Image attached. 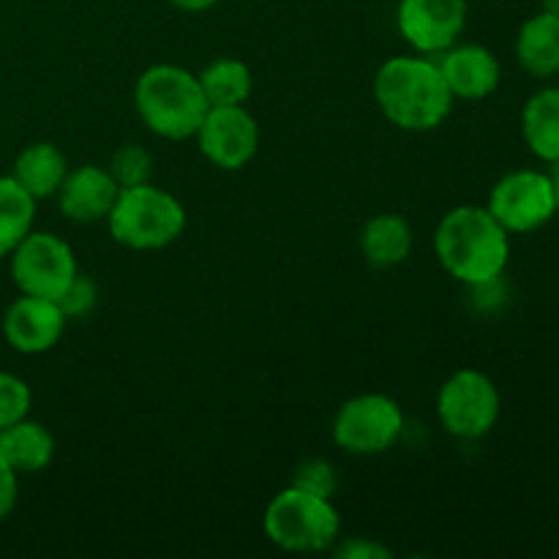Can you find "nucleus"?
Wrapping results in <instances>:
<instances>
[{"label": "nucleus", "mask_w": 559, "mask_h": 559, "mask_svg": "<svg viewBox=\"0 0 559 559\" xmlns=\"http://www.w3.org/2000/svg\"><path fill=\"white\" fill-rule=\"evenodd\" d=\"M109 175L120 189L147 183L153 175V156L142 145H120L109 158Z\"/></svg>", "instance_id": "nucleus-22"}, {"label": "nucleus", "mask_w": 559, "mask_h": 559, "mask_svg": "<svg viewBox=\"0 0 559 559\" xmlns=\"http://www.w3.org/2000/svg\"><path fill=\"white\" fill-rule=\"evenodd\" d=\"M120 194V186L109 175L107 167L98 164H82L69 169L66 180L58 189V207L69 222L74 224H96L107 222L115 200Z\"/></svg>", "instance_id": "nucleus-14"}, {"label": "nucleus", "mask_w": 559, "mask_h": 559, "mask_svg": "<svg viewBox=\"0 0 559 559\" xmlns=\"http://www.w3.org/2000/svg\"><path fill=\"white\" fill-rule=\"evenodd\" d=\"M522 136L540 162H559V87H540L522 109Z\"/></svg>", "instance_id": "nucleus-19"}, {"label": "nucleus", "mask_w": 559, "mask_h": 559, "mask_svg": "<svg viewBox=\"0 0 559 559\" xmlns=\"http://www.w3.org/2000/svg\"><path fill=\"white\" fill-rule=\"evenodd\" d=\"M202 156L224 173L243 169L260 151V123L240 107H211L194 134Z\"/></svg>", "instance_id": "nucleus-10"}, {"label": "nucleus", "mask_w": 559, "mask_h": 559, "mask_svg": "<svg viewBox=\"0 0 559 559\" xmlns=\"http://www.w3.org/2000/svg\"><path fill=\"white\" fill-rule=\"evenodd\" d=\"M66 320L58 300L36 298V295H22L5 309L3 317V336L16 353L22 355H41L58 347L63 338Z\"/></svg>", "instance_id": "nucleus-12"}, {"label": "nucleus", "mask_w": 559, "mask_h": 559, "mask_svg": "<svg viewBox=\"0 0 559 559\" xmlns=\"http://www.w3.org/2000/svg\"><path fill=\"white\" fill-rule=\"evenodd\" d=\"M200 85L211 107H240L251 98L254 76L238 58H218L200 71Z\"/></svg>", "instance_id": "nucleus-20"}, {"label": "nucleus", "mask_w": 559, "mask_h": 559, "mask_svg": "<svg viewBox=\"0 0 559 559\" xmlns=\"http://www.w3.org/2000/svg\"><path fill=\"white\" fill-rule=\"evenodd\" d=\"M540 3H544V11H549V14L559 16V0H540Z\"/></svg>", "instance_id": "nucleus-30"}, {"label": "nucleus", "mask_w": 559, "mask_h": 559, "mask_svg": "<svg viewBox=\"0 0 559 559\" xmlns=\"http://www.w3.org/2000/svg\"><path fill=\"white\" fill-rule=\"evenodd\" d=\"M404 435V413L385 393L347 399L333 418V442L349 456H382Z\"/></svg>", "instance_id": "nucleus-6"}, {"label": "nucleus", "mask_w": 559, "mask_h": 559, "mask_svg": "<svg viewBox=\"0 0 559 559\" xmlns=\"http://www.w3.org/2000/svg\"><path fill=\"white\" fill-rule=\"evenodd\" d=\"M549 178H551V186H555V197H557V205H559V162L557 164H549Z\"/></svg>", "instance_id": "nucleus-29"}, {"label": "nucleus", "mask_w": 559, "mask_h": 559, "mask_svg": "<svg viewBox=\"0 0 559 559\" xmlns=\"http://www.w3.org/2000/svg\"><path fill=\"white\" fill-rule=\"evenodd\" d=\"M374 102L388 123L402 131H431L453 109L442 71L429 55H396L374 74Z\"/></svg>", "instance_id": "nucleus-1"}, {"label": "nucleus", "mask_w": 559, "mask_h": 559, "mask_svg": "<svg viewBox=\"0 0 559 559\" xmlns=\"http://www.w3.org/2000/svg\"><path fill=\"white\" fill-rule=\"evenodd\" d=\"M262 527L273 546L293 555H320L342 538V516L333 500L298 486H287L267 502Z\"/></svg>", "instance_id": "nucleus-5"}, {"label": "nucleus", "mask_w": 559, "mask_h": 559, "mask_svg": "<svg viewBox=\"0 0 559 559\" xmlns=\"http://www.w3.org/2000/svg\"><path fill=\"white\" fill-rule=\"evenodd\" d=\"M169 3H173L175 9H180V11H191V14H197V11H207V9H213V5H216L218 0H169Z\"/></svg>", "instance_id": "nucleus-28"}, {"label": "nucleus", "mask_w": 559, "mask_h": 559, "mask_svg": "<svg viewBox=\"0 0 559 559\" xmlns=\"http://www.w3.org/2000/svg\"><path fill=\"white\" fill-rule=\"evenodd\" d=\"M0 456L16 473H41L55 459V437L38 420H16L0 429Z\"/></svg>", "instance_id": "nucleus-17"}, {"label": "nucleus", "mask_w": 559, "mask_h": 559, "mask_svg": "<svg viewBox=\"0 0 559 559\" xmlns=\"http://www.w3.org/2000/svg\"><path fill=\"white\" fill-rule=\"evenodd\" d=\"M186 222L183 202L151 180L120 189L107 216L109 235L131 251H156L175 243L183 235Z\"/></svg>", "instance_id": "nucleus-4"}, {"label": "nucleus", "mask_w": 559, "mask_h": 559, "mask_svg": "<svg viewBox=\"0 0 559 559\" xmlns=\"http://www.w3.org/2000/svg\"><path fill=\"white\" fill-rule=\"evenodd\" d=\"M33 407V393L22 377L0 371V429L27 418Z\"/></svg>", "instance_id": "nucleus-23"}, {"label": "nucleus", "mask_w": 559, "mask_h": 559, "mask_svg": "<svg viewBox=\"0 0 559 559\" xmlns=\"http://www.w3.org/2000/svg\"><path fill=\"white\" fill-rule=\"evenodd\" d=\"M333 551H336V557H344V559H391L393 557V551L388 549L385 544H380V540H366V538H347V540L338 538V544L333 546Z\"/></svg>", "instance_id": "nucleus-26"}, {"label": "nucleus", "mask_w": 559, "mask_h": 559, "mask_svg": "<svg viewBox=\"0 0 559 559\" xmlns=\"http://www.w3.org/2000/svg\"><path fill=\"white\" fill-rule=\"evenodd\" d=\"M360 251L374 267H396L413 251V227L399 213H377L360 229Z\"/></svg>", "instance_id": "nucleus-18"}, {"label": "nucleus", "mask_w": 559, "mask_h": 559, "mask_svg": "<svg viewBox=\"0 0 559 559\" xmlns=\"http://www.w3.org/2000/svg\"><path fill=\"white\" fill-rule=\"evenodd\" d=\"M435 251L448 276L475 287L506 273L511 233L486 211V205H459L437 224Z\"/></svg>", "instance_id": "nucleus-2"}, {"label": "nucleus", "mask_w": 559, "mask_h": 559, "mask_svg": "<svg viewBox=\"0 0 559 559\" xmlns=\"http://www.w3.org/2000/svg\"><path fill=\"white\" fill-rule=\"evenodd\" d=\"M396 25L415 52L437 58L467 27V0H402Z\"/></svg>", "instance_id": "nucleus-11"}, {"label": "nucleus", "mask_w": 559, "mask_h": 559, "mask_svg": "<svg viewBox=\"0 0 559 559\" xmlns=\"http://www.w3.org/2000/svg\"><path fill=\"white\" fill-rule=\"evenodd\" d=\"M289 486H298V489L309 491V495L333 500V495L338 489L336 467L331 462H325V459H306V462H300L295 467L293 484Z\"/></svg>", "instance_id": "nucleus-24"}, {"label": "nucleus", "mask_w": 559, "mask_h": 559, "mask_svg": "<svg viewBox=\"0 0 559 559\" xmlns=\"http://www.w3.org/2000/svg\"><path fill=\"white\" fill-rule=\"evenodd\" d=\"M448 91L462 102H480L500 87L502 66L497 55L484 44H453L437 55Z\"/></svg>", "instance_id": "nucleus-13"}, {"label": "nucleus", "mask_w": 559, "mask_h": 559, "mask_svg": "<svg viewBox=\"0 0 559 559\" xmlns=\"http://www.w3.org/2000/svg\"><path fill=\"white\" fill-rule=\"evenodd\" d=\"M486 211L511 235H527L546 227L557 216L559 205L549 173L513 169L491 186Z\"/></svg>", "instance_id": "nucleus-9"}, {"label": "nucleus", "mask_w": 559, "mask_h": 559, "mask_svg": "<svg viewBox=\"0 0 559 559\" xmlns=\"http://www.w3.org/2000/svg\"><path fill=\"white\" fill-rule=\"evenodd\" d=\"M502 396L489 374L462 369L442 382L437 393V418L442 429L456 440H480L497 426Z\"/></svg>", "instance_id": "nucleus-7"}, {"label": "nucleus", "mask_w": 559, "mask_h": 559, "mask_svg": "<svg viewBox=\"0 0 559 559\" xmlns=\"http://www.w3.org/2000/svg\"><path fill=\"white\" fill-rule=\"evenodd\" d=\"M11 278L22 295L58 300L80 273L74 249L55 233H31L11 251Z\"/></svg>", "instance_id": "nucleus-8"}, {"label": "nucleus", "mask_w": 559, "mask_h": 559, "mask_svg": "<svg viewBox=\"0 0 559 559\" xmlns=\"http://www.w3.org/2000/svg\"><path fill=\"white\" fill-rule=\"evenodd\" d=\"M69 175V162L63 151L52 142H33L16 156L11 178L33 197V200H49L58 194L60 183Z\"/></svg>", "instance_id": "nucleus-15"}, {"label": "nucleus", "mask_w": 559, "mask_h": 559, "mask_svg": "<svg viewBox=\"0 0 559 559\" xmlns=\"http://www.w3.org/2000/svg\"><path fill=\"white\" fill-rule=\"evenodd\" d=\"M36 200L11 175H0V257H9L33 229Z\"/></svg>", "instance_id": "nucleus-21"}, {"label": "nucleus", "mask_w": 559, "mask_h": 559, "mask_svg": "<svg viewBox=\"0 0 559 559\" xmlns=\"http://www.w3.org/2000/svg\"><path fill=\"white\" fill-rule=\"evenodd\" d=\"M134 107L153 134L180 142L197 134L211 104L202 93L200 76L183 66L158 63L136 80Z\"/></svg>", "instance_id": "nucleus-3"}, {"label": "nucleus", "mask_w": 559, "mask_h": 559, "mask_svg": "<svg viewBox=\"0 0 559 559\" xmlns=\"http://www.w3.org/2000/svg\"><path fill=\"white\" fill-rule=\"evenodd\" d=\"M516 60L527 74L555 76L559 74V16L540 11L533 14L516 36Z\"/></svg>", "instance_id": "nucleus-16"}, {"label": "nucleus", "mask_w": 559, "mask_h": 559, "mask_svg": "<svg viewBox=\"0 0 559 559\" xmlns=\"http://www.w3.org/2000/svg\"><path fill=\"white\" fill-rule=\"evenodd\" d=\"M16 497H20V473L0 456V522L14 513Z\"/></svg>", "instance_id": "nucleus-27"}, {"label": "nucleus", "mask_w": 559, "mask_h": 559, "mask_svg": "<svg viewBox=\"0 0 559 559\" xmlns=\"http://www.w3.org/2000/svg\"><path fill=\"white\" fill-rule=\"evenodd\" d=\"M58 306L63 309L66 320H85L93 314V309L98 306V287L91 276L85 273H76L71 278V284L66 287V293L58 298Z\"/></svg>", "instance_id": "nucleus-25"}]
</instances>
